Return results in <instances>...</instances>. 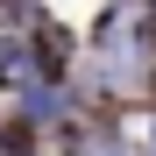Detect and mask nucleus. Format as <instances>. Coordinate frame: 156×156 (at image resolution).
<instances>
[{
	"label": "nucleus",
	"instance_id": "f257e3e1",
	"mask_svg": "<svg viewBox=\"0 0 156 156\" xmlns=\"http://www.w3.org/2000/svg\"><path fill=\"white\" fill-rule=\"evenodd\" d=\"M85 156H128V149H121L114 135H92V142H85Z\"/></svg>",
	"mask_w": 156,
	"mask_h": 156
}]
</instances>
